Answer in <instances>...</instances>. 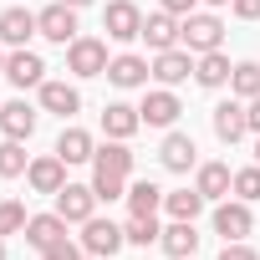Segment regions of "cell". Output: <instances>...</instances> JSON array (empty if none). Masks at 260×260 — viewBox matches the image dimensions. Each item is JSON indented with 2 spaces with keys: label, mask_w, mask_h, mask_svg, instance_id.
I'll return each mask as SVG.
<instances>
[{
  "label": "cell",
  "mask_w": 260,
  "mask_h": 260,
  "mask_svg": "<svg viewBox=\"0 0 260 260\" xmlns=\"http://www.w3.org/2000/svg\"><path fill=\"white\" fill-rule=\"evenodd\" d=\"M107 41H97V36H77L72 46H67V72L72 77H102L107 72Z\"/></svg>",
  "instance_id": "2"
},
{
  "label": "cell",
  "mask_w": 260,
  "mask_h": 260,
  "mask_svg": "<svg viewBox=\"0 0 260 260\" xmlns=\"http://www.w3.org/2000/svg\"><path fill=\"white\" fill-rule=\"evenodd\" d=\"M102 31L112 41H138L143 36V11L133 6V0H112V6L102 11Z\"/></svg>",
  "instance_id": "4"
},
{
  "label": "cell",
  "mask_w": 260,
  "mask_h": 260,
  "mask_svg": "<svg viewBox=\"0 0 260 260\" xmlns=\"http://www.w3.org/2000/svg\"><path fill=\"white\" fill-rule=\"evenodd\" d=\"M250 230H255V214H250L245 199H219L214 204V235H224V245L230 240H245Z\"/></svg>",
  "instance_id": "6"
},
{
  "label": "cell",
  "mask_w": 260,
  "mask_h": 260,
  "mask_svg": "<svg viewBox=\"0 0 260 260\" xmlns=\"http://www.w3.org/2000/svg\"><path fill=\"white\" fill-rule=\"evenodd\" d=\"M56 158L61 164H92L97 158V143L87 127H61V138H56Z\"/></svg>",
  "instance_id": "22"
},
{
  "label": "cell",
  "mask_w": 260,
  "mask_h": 260,
  "mask_svg": "<svg viewBox=\"0 0 260 260\" xmlns=\"http://www.w3.org/2000/svg\"><path fill=\"white\" fill-rule=\"evenodd\" d=\"M219 260H260V255H255V245H245V240H230V245L219 250Z\"/></svg>",
  "instance_id": "35"
},
{
  "label": "cell",
  "mask_w": 260,
  "mask_h": 260,
  "mask_svg": "<svg viewBox=\"0 0 260 260\" xmlns=\"http://www.w3.org/2000/svg\"><path fill=\"white\" fill-rule=\"evenodd\" d=\"M158 209H164V189L153 179H138L127 189V214H158Z\"/></svg>",
  "instance_id": "26"
},
{
  "label": "cell",
  "mask_w": 260,
  "mask_h": 260,
  "mask_svg": "<svg viewBox=\"0 0 260 260\" xmlns=\"http://www.w3.org/2000/svg\"><path fill=\"white\" fill-rule=\"evenodd\" d=\"M122 235H127V245H143V250H148V245H158V235H164V230H158V219H153V214H133V219L122 224Z\"/></svg>",
  "instance_id": "29"
},
{
  "label": "cell",
  "mask_w": 260,
  "mask_h": 260,
  "mask_svg": "<svg viewBox=\"0 0 260 260\" xmlns=\"http://www.w3.org/2000/svg\"><path fill=\"white\" fill-rule=\"evenodd\" d=\"M230 92H235L240 102L260 97V61H240V67L230 72Z\"/></svg>",
  "instance_id": "28"
},
{
  "label": "cell",
  "mask_w": 260,
  "mask_h": 260,
  "mask_svg": "<svg viewBox=\"0 0 260 260\" xmlns=\"http://www.w3.org/2000/svg\"><path fill=\"white\" fill-rule=\"evenodd\" d=\"M92 189H97V199H102V204H112V199H127V179H107V174H92Z\"/></svg>",
  "instance_id": "33"
},
{
  "label": "cell",
  "mask_w": 260,
  "mask_h": 260,
  "mask_svg": "<svg viewBox=\"0 0 260 260\" xmlns=\"http://www.w3.org/2000/svg\"><path fill=\"white\" fill-rule=\"evenodd\" d=\"M36 122H41V112H36L31 102H6V107H0V133L16 138V143H26V138L36 133Z\"/></svg>",
  "instance_id": "17"
},
{
  "label": "cell",
  "mask_w": 260,
  "mask_h": 260,
  "mask_svg": "<svg viewBox=\"0 0 260 260\" xmlns=\"http://www.w3.org/2000/svg\"><path fill=\"white\" fill-rule=\"evenodd\" d=\"M97 204H102V199H97L92 184H61V189H56V214H61L67 224H87V219L97 214Z\"/></svg>",
  "instance_id": "3"
},
{
  "label": "cell",
  "mask_w": 260,
  "mask_h": 260,
  "mask_svg": "<svg viewBox=\"0 0 260 260\" xmlns=\"http://www.w3.org/2000/svg\"><path fill=\"white\" fill-rule=\"evenodd\" d=\"M6 77H11V87H41V82H46V61H41L36 51L16 46V51L6 56Z\"/></svg>",
  "instance_id": "10"
},
{
  "label": "cell",
  "mask_w": 260,
  "mask_h": 260,
  "mask_svg": "<svg viewBox=\"0 0 260 260\" xmlns=\"http://www.w3.org/2000/svg\"><path fill=\"white\" fill-rule=\"evenodd\" d=\"M31 36H41V26H36V16L26 11V6H11L6 16H0V46H26Z\"/></svg>",
  "instance_id": "15"
},
{
  "label": "cell",
  "mask_w": 260,
  "mask_h": 260,
  "mask_svg": "<svg viewBox=\"0 0 260 260\" xmlns=\"http://www.w3.org/2000/svg\"><path fill=\"white\" fill-rule=\"evenodd\" d=\"M189 72H194V51H184V46L153 56V82L158 87H179V82H189Z\"/></svg>",
  "instance_id": "11"
},
{
  "label": "cell",
  "mask_w": 260,
  "mask_h": 260,
  "mask_svg": "<svg viewBox=\"0 0 260 260\" xmlns=\"http://www.w3.org/2000/svg\"><path fill=\"white\" fill-rule=\"evenodd\" d=\"M138 112H143V122H148V127H174V122H179V112H184V102L174 97V87H158V92H148V97H143V107H138Z\"/></svg>",
  "instance_id": "12"
},
{
  "label": "cell",
  "mask_w": 260,
  "mask_h": 260,
  "mask_svg": "<svg viewBox=\"0 0 260 260\" xmlns=\"http://www.w3.org/2000/svg\"><path fill=\"white\" fill-rule=\"evenodd\" d=\"M143 41H148V51L158 56V51H174L179 41H184V21L179 16H169L164 6L153 11V16H143Z\"/></svg>",
  "instance_id": "5"
},
{
  "label": "cell",
  "mask_w": 260,
  "mask_h": 260,
  "mask_svg": "<svg viewBox=\"0 0 260 260\" xmlns=\"http://www.w3.org/2000/svg\"><path fill=\"white\" fill-rule=\"evenodd\" d=\"M245 133H250V112H245V102H240V97L219 102V107H214V138L235 148V143H240Z\"/></svg>",
  "instance_id": "8"
},
{
  "label": "cell",
  "mask_w": 260,
  "mask_h": 260,
  "mask_svg": "<svg viewBox=\"0 0 260 260\" xmlns=\"http://www.w3.org/2000/svg\"><path fill=\"white\" fill-rule=\"evenodd\" d=\"M230 72H235V67H230L224 51H204V56H194V82H199V87H224Z\"/></svg>",
  "instance_id": "25"
},
{
  "label": "cell",
  "mask_w": 260,
  "mask_h": 260,
  "mask_svg": "<svg viewBox=\"0 0 260 260\" xmlns=\"http://www.w3.org/2000/svg\"><path fill=\"white\" fill-rule=\"evenodd\" d=\"M41 112L72 117V112H82V92L72 82H41Z\"/></svg>",
  "instance_id": "23"
},
{
  "label": "cell",
  "mask_w": 260,
  "mask_h": 260,
  "mask_svg": "<svg viewBox=\"0 0 260 260\" xmlns=\"http://www.w3.org/2000/svg\"><path fill=\"white\" fill-rule=\"evenodd\" d=\"M255 164H260V138H255Z\"/></svg>",
  "instance_id": "41"
},
{
  "label": "cell",
  "mask_w": 260,
  "mask_h": 260,
  "mask_svg": "<svg viewBox=\"0 0 260 260\" xmlns=\"http://www.w3.org/2000/svg\"><path fill=\"white\" fill-rule=\"evenodd\" d=\"M245 112H250V133L260 138V97H250V102H245Z\"/></svg>",
  "instance_id": "38"
},
{
  "label": "cell",
  "mask_w": 260,
  "mask_h": 260,
  "mask_svg": "<svg viewBox=\"0 0 260 260\" xmlns=\"http://www.w3.org/2000/svg\"><path fill=\"white\" fill-rule=\"evenodd\" d=\"M112 87H148V77H153V67L143 61V56H133V51H122V56H112L107 61V72H102Z\"/></svg>",
  "instance_id": "14"
},
{
  "label": "cell",
  "mask_w": 260,
  "mask_h": 260,
  "mask_svg": "<svg viewBox=\"0 0 260 260\" xmlns=\"http://www.w3.org/2000/svg\"><path fill=\"white\" fill-rule=\"evenodd\" d=\"M194 189H199L204 199H230V189H235V174H230V164H199V174H194Z\"/></svg>",
  "instance_id": "24"
},
{
  "label": "cell",
  "mask_w": 260,
  "mask_h": 260,
  "mask_svg": "<svg viewBox=\"0 0 260 260\" xmlns=\"http://www.w3.org/2000/svg\"><path fill=\"white\" fill-rule=\"evenodd\" d=\"M61 6H72V11H82V6H92V0H61Z\"/></svg>",
  "instance_id": "39"
},
{
  "label": "cell",
  "mask_w": 260,
  "mask_h": 260,
  "mask_svg": "<svg viewBox=\"0 0 260 260\" xmlns=\"http://www.w3.org/2000/svg\"><path fill=\"white\" fill-rule=\"evenodd\" d=\"M92 174H107V179H127V174H133V148H127L122 138L102 143V148H97V158H92Z\"/></svg>",
  "instance_id": "18"
},
{
  "label": "cell",
  "mask_w": 260,
  "mask_h": 260,
  "mask_svg": "<svg viewBox=\"0 0 260 260\" xmlns=\"http://www.w3.org/2000/svg\"><path fill=\"white\" fill-rule=\"evenodd\" d=\"M138 127H143V112H138L133 102H107V107H102V133H107V138H122V143H127Z\"/></svg>",
  "instance_id": "16"
},
{
  "label": "cell",
  "mask_w": 260,
  "mask_h": 260,
  "mask_svg": "<svg viewBox=\"0 0 260 260\" xmlns=\"http://www.w3.org/2000/svg\"><path fill=\"white\" fill-rule=\"evenodd\" d=\"M0 72H6V51H0Z\"/></svg>",
  "instance_id": "42"
},
{
  "label": "cell",
  "mask_w": 260,
  "mask_h": 260,
  "mask_svg": "<svg viewBox=\"0 0 260 260\" xmlns=\"http://www.w3.org/2000/svg\"><path fill=\"white\" fill-rule=\"evenodd\" d=\"M36 26H41V36L56 41V46H72V41H77V11L61 6V0H56V6H46V11L36 16Z\"/></svg>",
  "instance_id": "9"
},
{
  "label": "cell",
  "mask_w": 260,
  "mask_h": 260,
  "mask_svg": "<svg viewBox=\"0 0 260 260\" xmlns=\"http://www.w3.org/2000/svg\"><path fill=\"white\" fill-rule=\"evenodd\" d=\"M26 184H31L36 194H56V189L67 184V164H61L56 153H46V158H31V169H26Z\"/></svg>",
  "instance_id": "20"
},
{
  "label": "cell",
  "mask_w": 260,
  "mask_h": 260,
  "mask_svg": "<svg viewBox=\"0 0 260 260\" xmlns=\"http://www.w3.org/2000/svg\"><path fill=\"white\" fill-rule=\"evenodd\" d=\"M82 260H97V255H82Z\"/></svg>",
  "instance_id": "44"
},
{
  "label": "cell",
  "mask_w": 260,
  "mask_h": 260,
  "mask_svg": "<svg viewBox=\"0 0 260 260\" xmlns=\"http://www.w3.org/2000/svg\"><path fill=\"white\" fill-rule=\"evenodd\" d=\"M158 158H164V169H169V174H189V169L199 164V148H194V138H189V133H169V138H164V148H158Z\"/></svg>",
  "instance_id": "19"
},
{
  "label": "cell",
  "mask_w": 260,
  "mask_h": 260,
  "mask_svg": "<svg viewBox=\"0 0 260 260\" xmlns=\"http://www.w3.org/2000/svg\"><path fill=\"white\" fill-rule=\"evenodd\" d=\"M0 260H6V240H0Z\"/></svg>",
  "instance_id": "43"
},
{
  "label": "cell",
  "mask_w": 260,
  "mask_h": 260,
  "mask_svg": "<svg viewBox=\"0 0 260 260\" xmlns=\"http://www.w3.org/2000/svg\"><path fill=\"white\" fill-rule=\"evenodd\" d=\"M158 6H164L169 16H179V21H184V16H194V6H199V0H158Z\"/></svg>",
  "instance_id": "37"
},
{
  "label": "cell",
  "mask_w": 260,
  "mask_h": 260,
  "mask_svg": "<svg viewBox=\"0 0 260 260\" xmlns=\"http://www.w3.org/2000/svg\"><path fill=\"white\" fill-rule=\"evenodd\" d=\"M235 199H245V204L260 199V164H250V169L235 174Z\"/></svg>",
  "instance_id": "32"
},
{
  "label": "cell",
  "mask_w": 260,
  "mask_h": 260,
  "mask_svg": "<svg viewBox=\"0 0 260 260\" xmlns=\"http://www.w3.org/2000/svg\"><path fill=\"white\" fill-rule=\"evenodd\" d=\"M26 204L21 199H0V240H6V235H26Z\"/></svg>",
  "instance_id": "31"
},
{
  "label": "cell",
  "mask_w": 260,
  "mask_h": 260,
  "mask_svg": "<svg viewBox=\"0 0 260 260\" xmlns=\"http://www.w3.org/2000/svg\"><path fill=\"white\" fill-rule=\"evenodd\" d=\"M204 204H209V199H204L199 189H174V194H164V209H169L174 219H199Z\"/></svg>",
  "instance_id": "27"
},
{
  "label": "cell",
  "mask_w": 260,
  "mask_h": 260,
  "mask_svg": "<svg viewBox=\"0 0 260 260\" xmlns=\"http://www.w3.org/2000/svg\"><path fill=\"white\" fill-rule=\"evenodd\" d=\"M82 255H87V250H82V245H72V240H56L51 250H41V260H82Z\"/></svg>",
  "instance_id": "34"
},
{
  "label": "cell",
  "mask_w": 260,
  "mask_h": 260,
  "mask_svg": "<svg viewBox=\"0 0 260 260\" xmlns=\"http://www.w3.org/2000/svg\"><path fill=\"white\" fill-rule=\"evenodd\" d=\"M158 245H164L169 260H194V255H199V230H194V219H174V224L158 235Z\"/></svg>",
  "instance_id": "13"
},
{
  "label": "cell",
  "mask_w": 260,
  "mask_h": 260,
  "mask_svg": "<svg viewBox=\"0 0 260 260\" xmlns=\"http://www.w3.org/2000/svg\"><path fill=\"white\" fill-rule=\"evenodd\" d=\"M56 240H67V219L51 209V214H31L26 219V245L31 250H51Z\"/></svg>",
  "instance_id": "21"
},
{
  "label": "cell",
  "mask_w": 260,
  "mask_h": 260,
  "mask_svg": "<svg viewBox=\"0 0 260 260\" xmlns=\"http://www.w3.org/2000/svg\"><path fill=\"white\" fill-rule=\"evenodd\" d=\"M219 41H224V21L219 16H209V11H194V16H184V51H194V56H204V51H219Z\"/></svg>",
  "instance_id": "1"
},
{
  "label": "cell",
  "mask_w": 260,
  "mask_h": 260,
  "mask_svg": "<svg viewBox=\"0 0 260 260\" xmlns=\"http://www.w3.org/2000/svg\"><path fill=\"white\" fill-rule=\"evenodd\" d=\"M204 6H230V0H204Z\"/></svg>",
  "instance_id": "40"
},
{
  "label": "cell",
  "mask_w": 260,
  "mask_h": 260,
  "mask_svg": "<svg viewBox=\"0 0 260 260\" xmlns=\"http://www.w3.org/2000/svg\"><path fill=\"white\" fill-rule=\"evenodd\" d=\"M230 11L240 21H260V0H230Z\"/></svg>",
  "instance_id": "36"
},
{
  "label": "cell",
  "mask_w": 260,
  "mask_h": 260,
  "mask_svg": "<svg viewBox=\"0 0 260 260\" xmlns=\"http://www.w3.org/2000/svg\"><path fill=\"white\" fill-rule=\"evenodd\" d=\"M122 245H127V235H122L112 219H97V214H92V219L82 224V250H87V255H97V260L107 255V260H112Z\"/></svg>",
  "instance_id": "7"
},
{
  "label": "cell",
  "mask_w": 260,
  "mask_h": 260,
  "mask_svg": "<svg viewBox=\"0 0 260 260\" xmlns=\"http://www.w3.org/2000/svg\"><path fill=\"white\" fill-rule=\"evenodd\" d=\"M31 169V158H26V148L16 143V138H6L0 143V179H21Z\"/></svg>",
  "instance_id": "30"
}]
</instances>
